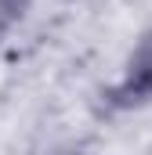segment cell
<instances>
[{
  "mask_svg": "<svg viewBox=\"0 0 152 155\" xmlns=\"http://www.w3.org/2000/svg\"><path fill=\"white\" fill-rule=\"evenodd\" d=\"M109 101L116 108H134V105L152 101V29L134 43L119 83L109 90Z\"/></svg>",
  "mask_w": 152,
  "mask_h": 155,
  "instance_id": "obj_1",
  "label": "cell"
},
{
  "mask_svg": "<svg viewBox=\"0 0 152 155\" xmlns=\"http://www.w3.org/2000/svg\"><path fill=\"white\" fill-rule=\"evenodd\" d=\"M26 7H29V0H0V33L7 25H15L26 15Z\"/></svg>",
  "mask_w": 152,
  "mask_h": 155,
  "instance_id": "obj_2",
  "label": "cell"
}]
</instances>
